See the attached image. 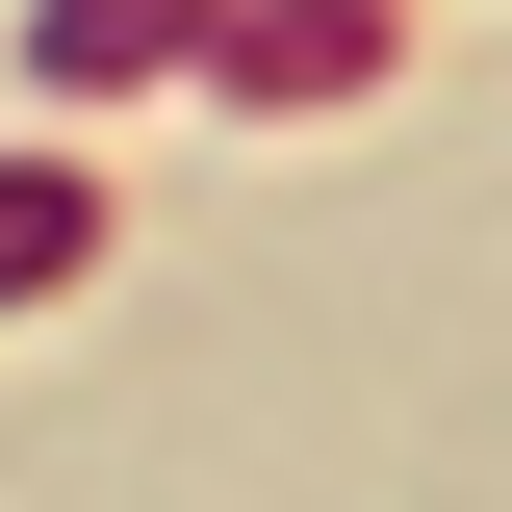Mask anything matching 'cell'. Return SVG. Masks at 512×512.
I'll use <instances>...</instances> for the list:
<instances>
[{
	"label": "cell",
	"mask_w": 512,
	"mask_h": 512,
	"mask_svg": "<svg viewBox=\"0 0 512 512\" xmlns=\"http://www.w3.org/2000/svg\"><path fill=\"white\" fill-rule=\"evenodd\" d=\"M180 26H205V0H52L26 52H52V77H154V52H180Z\"/></svg>",
	"instance_id": "1"
},
{
	"label": "cell",
	"mask_w": 512,
	"mask_h": 512,
	"mask_svg": "<svg viewBox=\"0 0 512 512\" xmlns=\"http://www.w3.org/2000/svg\"><path fill=\"white\" fill-rule=\"evenodd\" d=\"M77 231H103V205H77V180H52V154H26V180H0V282H52V256H77Z\"/></svg>",
	"instance_id": "2"
}]
</instances>
